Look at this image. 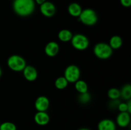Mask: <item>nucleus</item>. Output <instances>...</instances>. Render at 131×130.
<instances>
[{
    "label": "nucleus",
    "mask_w": 131,
    "mask_h": 130,
    "mask_svg": "<svg viewBox=\"0 0 131 130\" xmlns=\"http://www.w3.org/2000/svg\"><path fill=\"white\" fill-rule=\"evenodd\" d=\"M34 0H14L13 8L19 16L26 17L30 15L35 10Z\"/></svg>",
    "instance_id": "obj_1"
},
{
    "label": "nucleus",
    "mask_w": 131,
    "mask_h": 130,
    "mask_svg": "<svg viewBox=\"0 0 131 130\" xmlns=\"http://www.w3.org/2000/svg\"><path fill=\"white\" fill-rule=\"evenodd\" d=\"M93 52L98 58L101 59H107L112 55L113 49L107 43H99L95 46Z\"/></svg>",
    "instance_id": "obj_2"
},
{
    "label": "nucleus",
    "mask_w": 131,
    "mask_h": 130,
    "mask_svg": "<svg viewBox=\"0 0 131 130\" xmlns=\"http://www.w3.org/2000/svg\"><path fill=\"white\" fill-rule=\"evenodd\" d=\"M79 20L83 24L86 25H93L97 22V15L95 11L90 8L82 10L79 16Z\"/></svg>",
    "instance_id": "obj_3"
},
{
    "label": "nucleus",
    "mask_w": 131,
    "mask_h": 130,
    "mask_svg": "<svg viewBox=\"0 0 131 130\" xmlns=\"http://www.w3.org/2000/svg\"><path fill=\"white\" fill-rule=\"evenodd\" d=\"M8 66L14 71H21L26 66V63L23 57L19 55H12L7 61Z\"/></svg>",
    "instance_id": "obj_4"
},
{
    "label": "nucleus",
    "mask_w": 131,
    "mask_h": 130,
    "mask_svg": "<svg viewBox=\"0 0 131 130\" xmlns=\"http://www.w3.org/2000/svg\"><path fill=\"white\" fill-rule=\"evenodd\" d=\"M71 43L74 48L79 50H84L89 45V40L85 35L82 34H76L73 36Z\"/></svg>",
    "instance_id": "obj_5"
},
{
    "label": "nucleus",
    "mask_w": 131,
    "mask_h": 130,
    "mask_svg": "<svg viewBox=\"0 0 131 130\" xmlns=\"http://www.w3.org/2000/svg\"><path fill=\"white\" fill-rule=\"evenodd\" d=\"M80 70L74 64H71L66 68L64 72V77L66 79L68 82L74 83L78 81L80 77Z\"/></svg>",
    "instance_id": "obj_6"
},
{
    "label": "nucleus",
    "mask_w": 131,
    "mask_h": 130,
    "mask_svg": "<svg viewBox=\"0 0 131 130\" xmlns=\"http://www.w3.org/2000/svg\"><path fill=\"white\" fill-rule=\"evenodd\" d=\"M40 11L43 15L47 17H51L55 14L56 7L52 3L45 1L40 5Z\"/></svg>",
    "instance_id": "obj_7"
},
{
    "label": "nucleus",
    "mask_w": 131,
    "mask_h": 130,
    "mask_svg": "<svg viewBox=\"0 0 131 130\" xmlns=\"http://www.w3.org/2000/svg\"><path fill=\"white\" fill-rule=\"evenodd\" d=\"M35 107L38 112H46L49 107V100L47 97L40 96L36 99Z\"/></svg>",
    "instance_id": "obj_8"
},
{
    "label": "nucleus",
    "mask_w": 131,
    "mask_h": 130,
    "mask_svg": "<svg viewBox=\"0 0 131 130\" xmlns=\"http://www.w3.org/2000/svg\"><path fill=\"white\" fill-rule=\"evenodd\" d=\"M23 71V75H24V78L26 79L28 81L33 82L37 79L38 73L37 71L33 66H26Z\"/></svg>",
    "instance_id": "obj_9"
},
{
    "label": "nucleus",
    "mask_w": 131,
    "mask_h": 130,
    "mask_svg": "<svg viewBox=\"0 0 131 130\" xmlns=\"http://www.w3.org/2000/svg\"><path fill=\"white\" fill-rule=\"evenodd\" d=\"M130 113L127 112H120L116 117V123L120 127H125L130 124Z\"/></svg>",
    "instance_id": "obj_10"
},
{
    "label": "nucleus",
    "mask_w": 131,
    "mask_h": 130,
    "mask_svg": "<svg viewBox=\"0 0 131 130\" xmlns=\"http://www.w3.org/2000/svg\"><path fill=\"white\" fill-rule=\"evenodd\" d=\"M60 47L58 44L55 42H50L45 47V53L49 57H54L58 53Z\"/></svg>",
    "instance_id": "obj_11"
},
{
    "label": "nucleus",
    "mask_w": 131,
    "mask_h": 130,
    "mask_svg": "<svg viewBox=\"0 0 131 130\" xmlns=\"http://www.w3.org/2000/svg\"><path fill=\"white\" fill-rule=\"evenodd\" d=\"M35 121L40 126H45L49 122V116L46 112H38L34 117Z\"/></svg>",
    "instance_id": "obj_12"
},
{
    "label": "nucleus",
    "mask_w": 131,
    "mask_h": 130,
    "mask_svg": "<svg viewBox=\"0 0 131 130\" xmlns=\"http://www.w3.org/2000/svg\"><path fill=\"white\" fill-rule=\"evenodd\" d=\"M98 130H116V124L112 120L103 119L99 123Z\"/></svg>",
    "instance_id": "obj_13"
},
{
    "label": "nucleus",
    "mask_w": 131,
    "mask_h": 130,
    "mask_svg": "<svg viewBox=\"0 0 131 130\" xmlns=\"http://www.w3.org/2000/svg\"><path fill=\"white\" fill-rule=\"evenodd\" d=\"M68 11L69 14L73 17H79L82 11L81 6L76 3L70 4L68 7Z\"/></svg>",
    "instance_id": "obj_14"
},
{
    "label": "nucleus",
    "mask_w": 131,
    "mask_h": 130,
    "mask_svg": "<svg viewBox=\"0 0 131 130\" xmlns=\"http://www.w3.org/2000/svg\"><path fill=\"white\" fill-rule=\"evenodd\" d=\"M73 35L71 31L68 29H62L58 33V38L63 42H67L71 40Z\"/></svg>",
    "instance_id": "obj_15"
},
{
    "label": "nucleus",
    "mask_w": 131,
    "mask_h": 130,
    "mask_svg": "<svg viewBox=\"0 0 131 130\" xmlns=\"http://www.w3.org/2000/svg\"><path fill=\"white\" fill-rule=\"evenodd\" d=\"M109 45L112 49H118L122 45V39L119 36H113L110 39Z\"/></svg>",
    "instance_id": "obj_16"
},
{
    "label": "nucleus",
    "mask_w": 131,
    "mask_h": 130,
    "mask_svg": "<svg viewBox=\"0 0 131 130\" xmlns=\"http://www.w3.org/2000/svg\"><path fill=\"white\" fill-rule=\"evenodd\" d=\"M120 96L125 100H129L131 98V85L126 84L124 85L120 91Z\"/></svg>",
    "instance_id": "obj_17"
},
{
    "label": "nucleus",
    "mask_w": 131,
    "mask_h": 130,
    "mask_svg": "<svg viewBox=\"0 0 131 130\" xmlns=\"http://www.w3.org/2000/svg\"><path fill=\"white\" fill-rule=\"evenodd\" d=\"M75 88L79 93H84L88 92V85L83 80H78L75 82Z\"/></svg>",
    "instance_id": "obj_18"
},
{
    "label": "nucleus",
    "mask_w": 131,
    "mask_h": 130,
    "mask_svg": "<svg viewBox=\"0 0 131 130\" xmlns=\"http://www.w3.org/2000/svg\"><path fill=\"white\" fill-rule=\"evenodd\" d=\"M68 81L64 76L58 78L54 82L55 87L58 89H63L67 87L68 85Z\"/></svg>",
    "instance_id": "obj_19"
},
{
    "label": "nucleus",
    "mask_w": 131,
    "mask_h": 130,
    "mask_svg": "<svg viewBox=\"0 0 131 130\" xmlns=\"http://www.w3.org/2000/svg\"><path fill=\"white\" fill-rule=\"evenodd\" d=\"M108 97L112 100L118 99L120 97V90L116 88H111L107 93Z\"/></svg>",
    "instance_id": "obj_20"
},
{
    "label": "nucleus",
    "mask_w": 131,
    "mask_h": 130,
    "mask_svg": "<svg viewBox=\"0 0 131 130\" xmlns=\"http://www.w3.org/2000/svg\"><path fill=\"white\" fill-rule=\"evenodd\" d=\"M0 130H17V127L12 122H5L0 124Z\"/></svg>",
    "instance_id": "obj_21"
},
{
    "label": "nucleus",
    "mask_w": 131,
    "mask_h": 130,
    "mask_svg": "<svg viewBox=\"0 0 131 130\" xmlns=\"http://www.w3.org/2000/svg\"><path fill=\"white\" fill-rule=\"evenodd\" d=\"M78 99H79V101H80V103L85 104V103H88V102L90 101V94L88 92L84 93H81V94H79V97H78Z\"/></svg>",
    "instance_id": "obj_22"
},
{
    "label": "nucleus",
    "mask_w": 131,
    "mask_h": 130,
    "mask_svg": "<svg viewBox=\"0 0 131 130\" xmlns=\"http://www.w3.org/2000/svg\"><path fill=\"white\" fill-rule=\"evenodd\" d=\"M119 111L120 112H128V106L127 103H120L118 107Z\"/></svg>",
    "instance_id": "obj_23"
},
{
    "label": "nucleus",
    "mask_w": 131,
    "mask_h": 130,
    "mask_svg": "<svg viewBox=\"0 0 131 130\" xmlns=\"http://www.w3.org/2000/svg\"><path fill=\"white\" fill-rule=\"evenodd\" d=\"M120 103V102L119 101L118 99H114V100H112L111 102V108H118Z\"/></svg>",
    "instance_id": "obj_24"
},
{
    "label": "nucleus",
    "mask_w": 131,
    "mask_h": 130,
    "mask_svg": "<svg viewBox=\"0 0 131 130\" xmlns=\"http://www.w3.org/2000/svg\"><path fill=\"white\" fill-rule=\"evenodd\" d=\"M120 2L125 7H129L131 5V0H120Z\"/></svg>",
    "instance_id": "obj_25"
},
{
    "label": "nucleus",
    "mask_w": 131,
    "mask_h": 130,
    "mask_svg": "<svg viewBox=\"0 0 131 130\" xmlns=\"http://www.w3.org/2000/svg\"><path fill=\"white\" fill-rule=\"evenodd\" d=\"M127 106H128V112H129V113H131V101L130 99L128 100Z\"/></svg>",
    "instance_id": "obj_26"
},
{
    "label": "nucleus",
    "mask_w": 131,
    "mask_h": 130,
    "mask_svg": "<svg viewBox=\"0 0 131 130\" xmlns=\"http://www.w3.org/2000/svg\"><path fill=\"white\" fill-rule=\"evenodd\" d=\"M35 1L37 4H38V5H42V3H43L45 2V1H46V0H35Z\"/></svg>",
    "instance_id": "obj_27"
},
{
    "label": "nucleus",
    "mask_w": 131,
    "mask_h": 130,
    "mask_svg": "<svg viewBox=\"0 0 131 130\" xmlns=\"http://www.w3.org/2000/svg\"><path fill=\"white\" fill-rule=\"evenodd\" d=\"M79 130H90V129H89L88 128H81L79 129Z\"/></svg>",
    "instance_id": "obj_28"
},
{
    "label": "nucleus",
    "mask_w": 131,
    "mask_h": 130,
    "mask_svg": "<svg viewBox=\"0 0 131 130\" xmlns=\"http://www.w3.org/2000/svg\"><path fill=\"white\" fill-rule=\"evenodd\" d=\"M1 75H2V71H1V68H0V78H1Z\"/></svg>",
    "instance_id": "obj_29"
}]
</instances>
